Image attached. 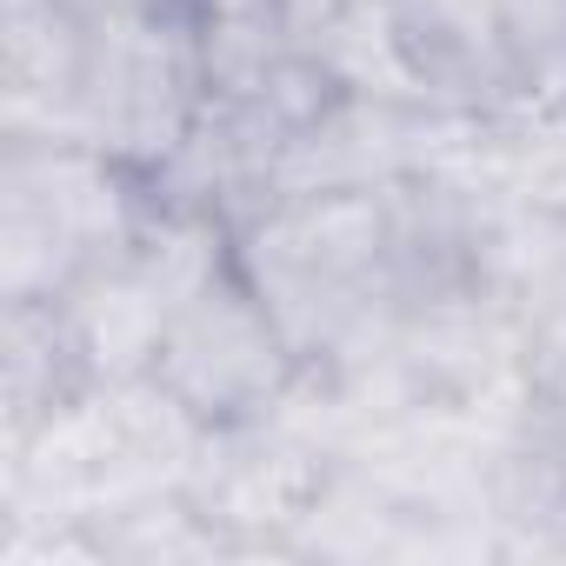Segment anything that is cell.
Masks as SVG:
<instances>
[{
    "label": "cell",
    "instance_id": "cell-3",
    "mask_svg": "<svg viewBox=\"0 0 566 566\" xmlns=\"http://www.w3.org/2000/svg\"><path fill=\"white\" fill-rule=\"evenodd\" d=\"M207 114V74L193 48V14L120 8L94 21L87 81L74 101V140H94L140 174H154Z\"/></svg>",
    "mask_w": 566,
    "mask_h": 566
},
{
    "label": "cell",
    "instance_id": "cell-11",
    "mask_svg": "<svg viewBox=\"0 0 566 566\" xmlns=\"http://www.w3.org/2000/svg\"><path fill=\"white\" fill-rule=\"evenodd\" d=\"M334 8H394V0H334Z\"/></svg>",
    "mask_w": 566,
    "mask_h": 566
},
{
    "label": "cell",
    "instance_id": "cell-10",
    "mask_svg": "<svg viewBox=\"0 0 566 566\" xmlns=\"http://www.w3.org/2000/svg\"><path fill=\"white\" fill-rule=\"evenodd\" d=\"M140 8H160V14H193L200 0H140Z\"/></svg>",
    "mask_w": 566,
    "mask_h": 566
},
{
    "label": "cell",
    "instance_id": "cell-2",
    "mask_svg": "<svg viewBox=\"0 0 566 566\" xmlns=\"http://www.w3.org/2000/svg\"><path fill=\"white\" fill-rule=\"evenodd\" d=\"M154 387L200 433L253 427L307 387V360H301L287 321H280L266 307V294L247 280L240 253H227L207 280H193L174 301Z\"/></svg>",
    "mask_w": 566,
    "mask_h": 566
},
{
    "label": "cell",
    "instance_id": "cell-1",
    "mask_svg": "<svg viewBox=\"0 0 566 566\" xmlns=\"http://www.w3.org/2000/svg\"><path fill=\"white\" fill-rule=\"evenodd\" d=\"M154 180L74 134H8L0 154V294L54 301L101 260L140 247Z\"/></svg>",
    "mask_w": 566,
    "mask_h": 566
},
{
    "label": "cell",
    "instance_id": "cell-7",
    "mask_svg": "<svg viewBox=\"0 0 566 566\" xmlns=\"http://www.w3.org/2000/svg\"><path fill=\"white\" fill-rule=\"evenodd\" d=\"M467 167L520 213L566 227V101H520L473 127Z\"/></svg>",
    "mask_w": 566,
    "mask_h": 566
},
{
    "label": "cell",
    "instance_id": "cell-9",
    "mask_svg": "<svg viewBox=\"0 0 566 566\" xmlns=\"http://www.w3.org/2000/svg\"><path fill=\"white\" fill-rule=\"evenodd\" d=\"M67 8H81V14H94V21H101V14H120V8H134V0H67Z\"/></svg>",
    "mask_w": 566,
    "mask_h": 566
},
{
    "label": "cell",
    "instance_id": "cell-4",
    "mask_svg": "<svg viewBox=\"0 0 566 566\" xmlns=\"http://www.w3.org/2000/svg\"><path fill=\"white\" fill-rule=\"evenodd\" d=\"M394 41L420 107L493 120L520 107V81L493 21V0H394Z\"/></svg>",
    "mask_w": 566,
    "mask_h": 566
},
{
    "label": "cell",
    "instance_id": "cell-8",
    "mask_svg": "<svg viewBox=\"0 0 566 566\" xmlns=\"http://www.w3.org/2000/svg\"><path fill=\"white\" fill-rule=\"evenodd\" d=\"M520 101H566V0H493Z\"/></svg>",
    "mask_w": 566,
    "mask_h": 566
},
{
    "label": "cell",
    "instance_id": "cell-5",
    "mask_svg": "<svg viewBox=\"0 0 566 566\" xmlns=\"http://www.w3.org/2000/svg\"><path fill=\"white\" fill-rule=\"evenodd\" d=\"M174 301H180L174 280L140 247L120 253V260L87 266L67 294H54L61 327H67V340H74V354H81L94 387H140V380H154Z\"/></svg>",
    "mask_w": 566,
    "mask_h": 566
},
{
    "label": "cell",
    "instance_id": "cell-6",
    "mask_svg": "<svg viewBox=\"0 0 566 566\" xmlns=\"http://www.w3.org/2000/svg\"><path fill=\"white\" fill-rule=\"evenodd\" d=\"M101 394L61 327L54 301H8L0 307V407H8V447H28L41 427L74 413Z\"/></svg>",
    "mask_w": 566,
    "mask_h": 566
}]
</instances>
